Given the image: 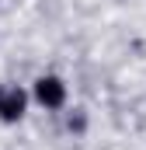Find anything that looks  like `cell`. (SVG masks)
Wrapping results in <instances>:
<instances>
[{
    "mask_svg": "<svg viewBox=\"0 0 146 150\" xmlns=\"http://www.w3.org/2000/svg\"><path fill=\"white\" fill-rule=\"evenodd\" d=\"M25 108V94H21V87H0V119H7V122H14L18 115Z\"/></svg>",
    "mask_w": 146,
    "mask_h": 150,
    "instance_id": "1",
    "label": "cell"
},
{
    "mask_svg": "<svg viewBox=\"0 0 146 150\" xmlns=\"http://www.w3.org/2000/svg\"><path fill=\"white\" fill-rule=\"evenodd\" d=\"M38 101L49 105V108H59L63 105V84L56 77H42L38 80Z\"/></svg>",
    "mask_w": 146,
    "mask_h": 150,
    "instance_id": "2",
    "label": "cell"
}]
</instances>
